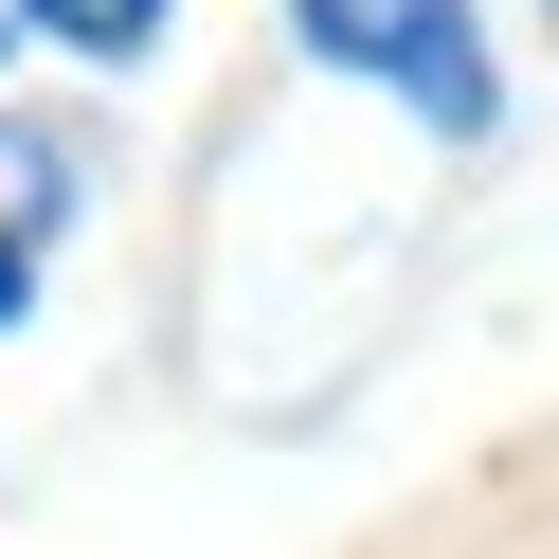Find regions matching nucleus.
<instances>
[{"instance_id":"nucleus-1","label":"nucleus","mask_w":559,"mask_h":559,"mask_svg":"<svg viewBox=\"0 0 559 559\" xmlns=\"http://www.w3.org/2000/svg\"><path fill=\"white\" fill-rule=\"evenodd\" d=\"M289 37L325 55V73H379L433 145H487V37H469V0H289Z\"/></svg>"},{"instance_id":"nucleus-2","label":"nucleus","mask_w":559,"mask_h":559,"mask_svg":"<svg viewBox=\"0 0 559 559\" xmlns=\"http://www.w3.org/2000/svg\"><path fill=\"white\" fill-rule=\"evenodd\" d=\"M19 19H55L73 55H145L163 37V0H19Z\"/></svg>"},{"instance_id":"nucleus-3","label":"nucleus","mask_w":559,"mask_h":559,"mask_svg":"<svg viewBox=\"0 0 559 559\" xmlns=\"http://www.w3.org/2000/svg\"><path fill=\"white\" fill-rule=\"evenodd\" d=\"M19 289H37V235H19V217H0V325H19Z\"/></svg>"}]
</instances>
